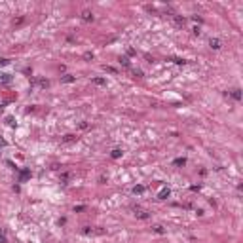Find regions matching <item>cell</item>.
Here are the masks:
<instances>
[{"instance_id":"d6986e66","label":"cell","mask_w":243,"mask_h":243,"mask_svg":"<svg viewBox=\"0 0 243 243\" xmlns=\"http://www.w3.org/2000/svg\"><path fill=\"white\" fill-rule=\"evenodd\" d=\"M38 86L40 87H48V86H50V82H48V80H38Z\"/></svg>"},{"instance_id":"9a60e30c","label":"cell","mask_w":243,"mask_h":243,"mask_svg":"<svg viewBox=\"0 0 243 243\" xmlns=\"http://www.w3.org/2000/svg\"><path fill=\"white\" fill-rule=\"evenodd\" d=\"M29 177H31V173L27 171V169H23V171H21V182H23V180H27Z\"/></svg>"},{"instance_id":"ba28073f","label":"cell","mask_w":243,"mask_h":243,"mask_svg":"<svg viewBox=\"0 0 243 243\" xmlns=\"http://www.w3.org/2000/svg\"><path fill=\"white\" fill-rule=\"evenodd\" d=\"M122 154H124V152H122L120 148H116V150H112V154H110V158H112V160H118V158L122 156Z\"/></svg>"},{"instance_id":"d4e9b609","label":"cell","mask_w":243,"mask_h":243,"mask_svg":"<svg viewBox=\"0 0 243 243\" xmlns=\"http://www.w3.org/2000/svg\"><path fill=\"white\" fill-rule=\"evenodd\" d=\"M8 63H10L8 59H0V67H4V65H8Z\"/></svg>"},{"instance_id":"9c48e42d","label":"cell","mask_w":243,"mask_h":243,"mask_svg":"<svg viewBox=\"0 0 243 243\" xmlns=\"http://www.w3.org/2000/svg\"><path fill=\"white\" fill-rule=\"evenodd\" d=\"M84 234H99V236H101V234H104V230H93V228H86V230H84Z\"/></svg>"},{"instance_id":"cb8c5ba5","label":"cell","mask_w":243,"mask_h":243,"mask_svg":"<svg viewBox=\"0 0 243 243\" xmlns=\"http://www.w3.org/2000/svg\"><path fill=\"white\" fill-rule=\"evenodd\" d=\"M74 211H86V205H78V207H74Z\"/></svg>"},{"instance_id":"8fae6325","label":"cell","mask_w":243,"mask_h":243,"mask_svg":"<svg viewBox=\"0 0 243 243\" xmlns=\"http://www.w3.org/2000/svg\"><path fill=\"white\" fill-rule=\"evenodd\" d=\"M68 179H70V173H63V175H61V180H63V184H68Z\"/></svg>"},{"instance_id":"277c9868","label":"cell","mask_w":243,"mask_h":243,"mask_svg":"<svg viewBox=\"0 0 243 243\" xmlns=\"http://www.w3.org/2000/svg\"><path fill=\"white\" fill-rule=\"evenodd\" d=\"M74 80H76V76H72V74L61 76V82H63V84H70V82H74Z\"/></svg>"},{"instance_id":"44dd1931","label":"cell","mask_w":243,"mask_h":243,"mask_svg":"<svg viewBox=\"0 0 243 243\" xmlns=\"http://www.w3.org/2000/svg\"><path fill=\"white\" fill-rule=\"evenodd\" d=\"M103 68H104V70H107V72H112V74H116V72H118V70H116L114 67H107V65H104Z\"/></svg>"},{"instance_id":"83f0119b","label":"cell","mask_w":243,"mask_h":243,"mask_svg":"<svg viewBox=\"0 0 243 243\" xmlns=\"http://www.w3.org/2000/svg\"><path fill=\"white\" fill-rule=\"evenodd\" d=\"M2 108H4V107H0V112H2Z\"/></svg>"},{"instance_id":"30bf717a","label":"cell","mask_w":243,"mask_h":243,"mask_svg":"<svg viewBox=\"0 0 243 243\" xmlns=\"http://www.w3.org/2000/svg\"><path fill=\"white\" fill-rule=\"evenodd\" d=\"M169 61H173L175 65H186V61H184V59H180V57H171Z\"/></svg>"},{"instance_id":"e0dca14e","label":"cell","mask_w":243,"mask_h":243,"mask_svg":"<svg viewBox=\"0 0 243 243\" xmlns=\"http://www.w3.org/2000/svg\"><path fill=\"white\" fill-rule=\"evenodd\" d=\"M154 232H156V234H165V230H163V226L156 224V226H154Z\"/></svg>"},{"instance_id":"3957f363","label":"cell","mask_w":243,"mask_h":243,"mask_svg":"<svg viewBox=\"0 0 243 243\" xmlns=\"http://www.w3.org/2000/svg\"><path fill=\"white\" fill-rule=\"evenodd\" d=\"M169 194H171V190H169L167 186H163V188L158 192V200H165V198H169Z\"/></svg>"},{"instance_id":"5b68a950","label":"cell","mask_w":243,"mask_h":243,"mask_svg":"<svg viewBox=\"0 0 243 243\" xmlns=\"http://www.w3.org/2000/svg\"><path fill=\"white\" fill-rule=\"evenodd\" d=\"M209 46H211L213 50H220V40H218V38H211V40H209Z\"/></svg>"},{"instance_id":"5bb4252c","label":"cell","mask_w":243,"mask_h":243,"mask_svg":"<svg viewBox=\"0 0 243 243\" xmlns=\"http://www.w3.org/2000/svg\"><path fill=\"white\" fill-rule=\"evenodd\" d=\"M186 163V158H177L175 161H173V165H184Z\"/></svg>"},{"instance_id":"ffe728a7","label":"cell","mask_w":243,"mask_h":243,"mask_svg":"<svg viewBox=\"0 0 243 243\" xmlns=\"http://www.w3.org/2000/svg\"><path fill=\"white\" fill-rule=\"evenodd\" d=\"M76 137L74 135H65V139H63V143H70V141H74Z\"/></svg>"},{"instance_id":"52a82bcc","label":"cell","mask_w":243,"mask_h":243,"mask_svg":"<svg viewBox=\"0 0 243 243\" xmlns=\"http://www.w3.org/2000/svg\"><path fill=\"white\" fill-rule=\"evenodd\" d=\"M230 95H232L236 101H241V90H232V91H230Z\"/></svg>"},{"instance_id":"7c38bea8","label":"cell","mask_w":243,"mask_h":243,"mask_svg":"<svg viewBox=\"0 0 243 243\" xmlns=\"http://www.w3.org/2000/svg\"><path fill=\"white\" fill-rule=\"evenodd\" d=\"M144 192V186H133V194H143Z\"/></svg>"},{"instance_id":"7a4b0ae2","label":"cell","mask_w":243,"mask_h":243,"mask_svg":"<svg viewBox=\"0 0 243 243\" xmlns=\"http://www.w3.org/2000/svg\"><path fill=\"white\" fill-rule=\"evenodd\" d=\"M171 19L175 21L177 27H184V23H186V19L182 17V15H179V14H171Z\"/></svg>"},{"instance_id":"484cf974","label":"cell","mask_w":243,"mask_h":243,"mask_svg":"<svg viewBox=\"0 0 243 243\" xmlns=\"http://www.w3.org/2000/svg\"><path fill=\"white\" fill-rule=\"evenodd\" d=\"M6 122H8V124H10V125H11V127H14V125H15V122H14V118H8Z\"/></svg>"},{"instance_id":"4316f807","label":"cell","mask_w":243,"mask_h":243,"mask_svg":"<svg viewBox=\"0 0 243 243\" xmlns=\"http://www.w3.org/2000/svg\"><path fill=\"white\" fill-rule=\"evenodd\" d=\"M0 146H6V141L4 139H0Z\"/></svg>"},{"instance_id":"6da1fadb","label":"cell","mask_w":243,"mask_h":243,"mask_svg":"<svg viewBox=\"0 0 243 243\" xmlns=\"http://www.w3.org/2000/svg\"><path fill=\"white\" fill-rule=\"evenodd\" d=\"M133 211H135L137 218H143V220H148V218H150V213L144 211V209H141V207H133Z\"/></svg>"},{"instance_id":"ac0fdd59","label":"cell","mask_w":243,"mask_h":243,"mask_svg":"<svg viewBox=\"0 0 243 243\" xmlns=\"http://www.w3.org/2000/svg\"><path fill=\"white\" fill-rule=\"evenodd\" d=\"M0 82L8 84V82H10V74H0Z\"/></svg>"},{"instance_id":"2e32d148","label":"cell","mask_w":243,"mask_h":243,"mask_svg":"<svg viewBox=\"0 0 243 243\" xmlns=\"http://www.w3.org/2000/svg\"><path fill=\"white\" fill-rule=\"evenodd\" d=\"M120 63L124 65V67H127V68L131 67V63H129V59H127V57H120Z\"/></svg>"},{"instance_id":"8992f818","label":"cell","mask_w":243,"mask_h":243,"mask_svg":"<svg viewBox=\"0 0 243 243\" xmlns=\"http://www.w3.org/2000/svg\"><path fill=\"white\" fill-rule=\"evenodd\" d=\"M82 19H84V21H93V14L90 10H84L82 11Z\"/></svg>"},{"instance_id":"603a6c76","label":"cell","mask_w":243,"mask_h":243,"mask_svg":"<svg viewBox=\"0 0 243 243\" xmlns=\"http://www.w3.org/2000/svg\"><path fill=\"white\" fill-rule=\"evenodd\" d=\"M84 59H93V53H90V51H86V53H84Z\"/></svg>"},{"instance_id":"4fadbf2b","label":"cell","mask_w":243,"mask_h":243,"mask_svg":"<svg viewBox=\"0 0 243 243\" xmlns=\"http://www.w3.org/2000/svg\"><path fill=\"white\" fill-rule=\"evenodd\" d=\"M93 84H95V86H104V78H93Z\"/></svg>"},{"instance_id":"7402d4cb","label":"cell","mask_w":243,"mask_h":243,"mask_svg":"<svg viewBox=\"0 0 243 243\" xmlns=\"http://www.w3.org/2000/svg\"><path fill=\"white\" fill-rule=\"evenodd\" d=\"M0 243H8V239H6V234H4V232H0Z\"/></svg>"}]
</instances>
